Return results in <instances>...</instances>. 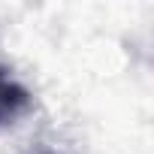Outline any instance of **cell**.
I'll return each instance as SVG.
<instances>
[{
	"instance_id": "cell-1",
	"label": "cell",
	"mask_w": 154,
	"mask_h": 154,
	"mask_svg": "<svg viewBox=\"0 0 154 154\" xmlns=\"http://www.w3.org/2000/svg\"><path fill=\"white\" fill-rule=\"evenodd\" d=\"M27 109H30L27 88H21L18 82H9V79H0V127L15 124Z\"/></svg>"
}]
</instances>
